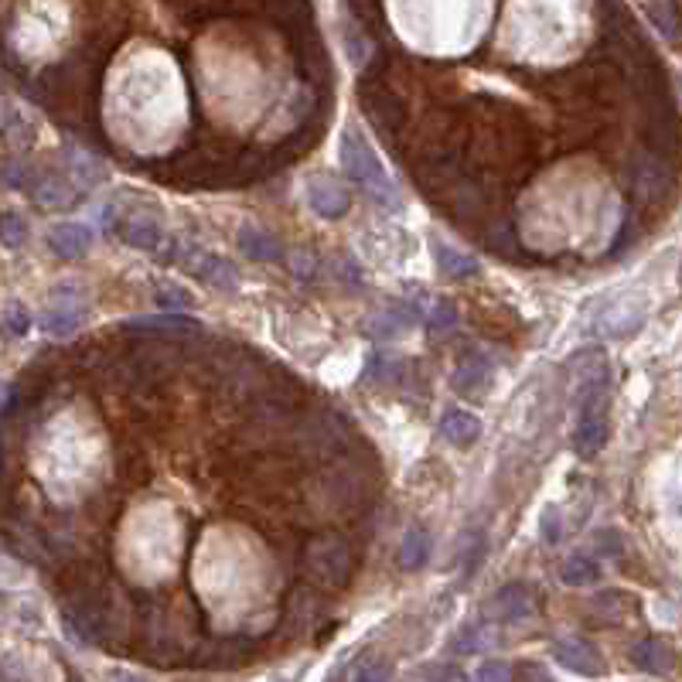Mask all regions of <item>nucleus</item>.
I'll return each mask as SVG.
<instances>
[{
    "instance_id": "nucleus-26",
    "label": "nucleus",
    "mask_w": 682,
    "mask_h": 682,
    "mask_svg": "<svg viewBox=\"0 0 682 682\" xmlns=\"http://www.w3.org/2000/svg\"><path fill=\"white\" fill-rule=\"evenodd\" d=\"M474 682H515V669L505 659H488L474 672Z\"/></svg>"
},
{
    "instance_id": "nucleus-24",
    "label": "nucleus",
    "mask_w": 682,
    "mask_h": 682,
    "mask_svg": "<svg viewBox=\"0 0 682 682\" xmlns=\"http://www.w3.org/2000/svg\"><path fill=\"white\" fill-rule=\"evenodd\" d=\"M0 222H4V226H0V239H4L7 249H18V246L28 243V222H24L18 212L7 209Z\"/></svg>"
},
{
    "instance_id": "nucleus-19",
    "label": "nucleus",
    "mask_w": 682,
    "mask_h": 682,
    "mask_svg": "<svg viewBox=\"0 0 682 682\" xmlns=\"http://www.w3.org/2000/svg\"><path fill=\"white\" fill-rule=\"evenodd\" d=\"M560 577H563V584H567V587H590V584H597V580H601V563H597L594 556H587V553H573V556L563 560Z\"/></svg>"
},
{
    "instance_id": "nucleus-7",
    "label": "nucleus",
    "mask_w": 682,
    "mask_h": 682,
    "mask_svg": "<svg viewBox=\"0 0 682 682\" xmlns=\"http://www.w3.org/2000/svg\"><path fill=\"white\" fill-rule=\"evenodd\" d=\"M553 659L560 662L563 669L577 672V676H584V679L604 676V669H607L604 655L597 652L587 638H560V642L553 645Z\"/></svg>"
},
{
    "instance_id": "nucleus-22",
    "label": "nucleus",
    "mask_w": 682,
    "mask_h": 682,
    "mask_svg": "<svg viewBox=\"0 0 682 682\" xmlns=\"http://www.w3.org/2000/svg\"><path fill=\"white\" fill-rule=\"evenodd\" d=\"M488 246L498 249L502 256H509V260H519V256H522L519 232L512 229V222H498V226L488 232Z\"/></svg>"
},
{
    "instance_id": "nucleus-34",
    "label": "nucleus",
    "mask_w": 682,
    "mask_h": 682,
    "mask_svg": "<svg viewBox=\"0 0 682 682\" xmlns=\"http://www.w3.org/2000/svg\"><path fill=\"white\" fill-rule=\"evenodd\" d=\"M110 682H147V679L137 676V672H113Z\"/></svg>"
},
{
    "instance_id": "nucleus-6",
    "label": "nucleus",
    "mask_w": 682,
    "mask_h": 682,
    "mask_svg": "<svg viewBox=\"0 0 682 682\" xmlns=\"http://www.w3.org/2000/svg\"><path fill=\"white\" fill-rule=\"evenodd\" d=\"M82 318H86V304L72 287H62L52 294V304L41 314V331L52 338H69L79 331Z\"/></svg>"
},
{
    "instance_id": "nucleus-14",
    "label": "nucleus",
    "mask_w": 682,
    "mask_h": 682,
    "mask_svg": "<svg viewBox=\"0 0 682 682\" xmlns=\"http://www.w3.org/2000/svg\"><path fill=\"white\" fill-rule=\"evenodd\" d=\"M239 249L256 263H273V260H284V246L273 232H266L260 226H243L239 229Z\"/></svg>"
},
{
    "instance_id": "nucleus-33",
    "label": "nucleus",
    "mask_w": 682,
    "mask_h": 682,
    "mask_svg": "<svg viewBox=\"0 0 682 682\" xmlns=\"http://www.w3.org/2000/svg\"><path fill=\"white\" fill-rule=\"evenodd\" d=\"M430 679L434 682H468L457 665H437V669H430Z\"/></svg>"
},
{
    "instance_id": "nucleus-32",
    "label": "nucleus",
    "mask_w": 682,
    "mask_h": 682,
    "mask_svg": "<svg viewBox=\"0 0 682 682\" xmlns=\"http://www.w3.org/2000/svg\"><path fill=\"white\" fill-rule=\"evenodd\" d=\"M352 682H389V665L386 662H372L355 676Z\"/></svg>"
},
{
    "instance_id": "nucleus-20",
    "label": "nucleus",
    "mask_w": 682,
    "mask_h": 682,
    "mask_svg": "<svg viewBox=\"0 0 682 682\" xmlns=\"http://www.w3.org/2000/svg\"><path fill=\"white\" fill-rule=\"evenodd\" d=\"M628 604L631 597L621 594V590H604V594H597L590 607H594V618L601 621V625H614V621H621L628 614Z\"/></svg>"
},
{
    "instance_id": "nucleus-1",
    "label": "nucleus",
    "mask_w": 682,
    "mask_h": 682,
    "mask_svg": "<svg viewBox=\"0 0 682 682\" xmlns=\"http://www.w3.org/2000/svg\"><path fill=\"white\" fill-rule=\"evenodd\" d=\"M577 427H573V451L577 457L601 454L604 437H607V365L604 355L584 352L577 355Z\"/></svg>"
},
{
    "instance_id": "nucleus-3",
    "label": "nucleus",
    "mask_w": 682,
    "mask_h": 682,
    "mask_svg": "<svg viewBox=\"0 0 682 682\" xmlns=\"http://www.w3.org/2000/svg\"><path fill=\"white\" fill-rule=\"evenodd\" d=\"M341 168H345V174L355 181V185L369 191L376 205H386V209H393V212L399 209L396 185L389 181V174L382 171L379 157L372 154V147L365 144V137L359 130L341 133Z\"/></svg>"
},
{
    "instance_id": "nucleus-21",
    "label": "nucleus",
    "mask_w": 682,
    "mask_h": 682,
    "mask_svg": "<svg viewBox=\"0 0 682 682\" xmlns=\"http://www.w3.org/2000/svg\"><path fill=\"white\" fill-rule=\"evenodd\" d=\"M485 379H488V362L478 359V355H471V359L461 362V369H457L454 389H457V393H478Z\"/></svg>"
},
{
    "instance_id": "nucleus-17",
    "label": "nucleus",
    "mask_w": 682,
    "mask_h": 682,
    "mask_svg": "<svg viewBox=\"0 0 682 682\" xmlns=\"http://www.w3.org/2000/svg\"><path fill=\"white\" fill-rule=\"evenodd\" d=\"M440 434L457 447H468L481 437V420L468 410H447L440 417Z\"/></svg>"
},
{
    "instance_id": "nucleus-31",
    "label": "nucleus",
    "mask_w": 682,
    "mask_h": 682,
    "mask_svg": "<svg viewBox=\"0 0 682 682\" xmlns=\"http://www.w3.org/2000/svg\"><path fill=\"white\" fill-rule=\"evenodd\" d=\"M157 304L164 307H191V297L178 287H161L157 290Z\"/></svg>"
},
{
    "instance_id": "nucleus-12",
    "label": "nucleus",
    "mask_w": 682,
    "mask_h": 682,
    "mask_svg": "<svg viewBox=\"0 0 682 682\" xmlns=\"http://www.w3.org/2000/svg\"><path fill=\"white\" fill-rule=\"evenodd\" d=\"M48 246H52V253L62 256V260H79V256H86L89 246H93V229L82 226V222H62V226H55L48 232Z\"/></svg>"
},
{
    "instance_id": "nucleus-25",
    "label": "nucleus",
    "mask_w": 682,
    "mask_h": 682,
    "mask_svg": "<svg viewBox=\"0 0 682 682\" xmlns=\"http://www.w3.org/2000/svg\"><path fill=\"white\" fill-rule=\"evenodd\" d=\"M488 642V635H485V628H478V625H468V628H461L457 631V638H454V652L457 655H474V652H481Z\"/></svg>"
},
{
    "instance_id": "nucleus-5",
    "label": "nucleus",
    "mask_w": 682,
    "mask_h": 682,
    "mask_svg": "<svg viewBox=\"0 0 682 682\" xmlns=\"http://www.w3.org/2000/svg\"><path fill=\"white\" fill-rule=\"evenodd\" d=\"M362 110L382 137H396L406 127V103L376 79H362Z\"/></svg>"
},
{
    "instance_id": "nucleus-2",
    "label": "nucleus",
    "mask_w": 682,
    "mask_h": 682,
    "mask_svg": "<svg viewBox=\"0 0 682 682\" xmlns=\"http://www.w3.org/2000/svg\"><path fill=\"white\" fill-rule=\"evenodd\" d=\"M304 570L318 587L341 590L352 584L355 573V546L341 532H318L304 546Z\"/></svg>"
},
{
    "instance_id": "nucleus-16",
    "label": "nucleus",
    "mask_w": 682,
    "mask_h": 682,
    "mask_svg": "<svg viewBox=\"0 0 682 682\" xmlns=\"http://www.w3.org/2000/svg\"><path fill=\"white\" fill-rule=\"evenodd\" d=\"M434 260H437V270L444 273L447 280L478 277V270H481L471 253H461V249H454L447 243H434Z\"/></svg>"
},
{
    "instance_id": "nucleus-11",
    "label": "nucleus",
    "mask_w": 682,
    "mask_h": 682,
    "mask_svg": "<svg viewBox=\"0 0 682 682\" xmlns=\"http://www.w3.org/2000/svg\"><path fill=\"white\" fill-rule=\"evenodd\" d=\"M113 229H116V236L133 249H164V236H161V226H157L154 215H144V212L120 215Z\"/></svg>"
},
{
    "instance_id": "nucleus-30",
    "label": "nucleus",
    "mask_w": 682,
    "mask_h": 682,
    "mask_svg": "<svg viewBox=\"0 0 682 682\" xmlns=\"http://www.w3.org/2000/svg\"><path fill=\"white\" fill-rule=\"evenodd\" d=\"M543 539L546 543H560V509L556 505H546V512H543Z\"/></svg>"
},
{
    "instance_id": "nucleus-4",
    "label": "nucleus",
    "mask_w": 682,
    "mask_h": 682,
    "mask_svg": "<svg viewBox=\"0 0 682 682\" xmlns=\"http://www.w3.org/2000/svg\"><path fill=\"white\" fill-rule=\"evenodd\" d=\"M161 260L168 263H178L181 270L195 273L198 280H205L209 287H219V290H236L239 287V270L232 266L226 256L219 253H209L205 246L198 243H185V239H171L168 243V253L161 256Z\"/></svg>"
},
{
    "instance_id": "nucleus-28",
    "label": "nucleus",
    "mask_w": 682,
    "mask_h": 682,
    "mask_svg": "<svg viewBox=\"0 0 682 682\" xmlns=\"http://www.w3.org/2000/svg\"><path fill=\"white\" fill-rule=\"evenodd\" d=\"M454 324H457L454 301H437L434 311H430V331H434V335H444V331H451Z\"/></svg>"
},
{
    "instance_id": "nucleus-29",
    "label": "nucleus",
    "mask_w": 682,
    "mask_h": 682,
    "mask_svg": "<svg viewBox=\"0 0 682 682\" xmlns=\"http://www.w3.org/2000/svg\"><path fill=\"white\" fill-rule=\"evenodd\" d=\"M515 682H556L550 672H546V665L539 662H519L515 665Z\"/></svg>"
},
{
    "instance_id": "nucleus-18",
    "label": "nucleus",
    "mask_w": 682,
    "mask_h": 682,
    "mask_svg": "<svg viewBox=\"0 0 682 682\" xmlns=\"http://www.w3.org/2000/svg\"><path fill=\"white\" fill-rule=\"evenodd\" d=\"M427 560H430V532L413 526L403 536V543H399V567L417 573L427 567Z\"/></svg>"
},
{
    "instance_id": "nucleus-13",
    "label": "nucleus",
    "mask_w": 682,
    "mask_h": 682,
    "mask_svg": "<svg viewBox=\"0 0 682 682\" xmlns=\"http://www.w3.org/2000/svg\"><path fill=\"white\" fill-rule=\"evenodd\" d=\"M31 198H35L41 209H72L76 205V188L69 185V178L62 171H41Z\"/></svg>"
},
{
    "instance_id": "nucleus-15",
    "label": "nucleus",
    "mask_w": 682,
    "mask_h": 682,
    "mask_svg": "<svg viewBox=\"0 0 682 682\" xmlns=\"http://www.w3.org/2000/svg\"><path fill=\"white\" fill-rule=\"evenodd\" d=\"M631 662L638 665L642 672H652V676H669L676 669V655L669 652V645L659 642V638H645L631 648Z\"/></svg>"
},
{
    "instance_id": "nucleus-27",
    "label": "nucleus",
    "mask_w": 682,
    "mask_h": 682,
    "mask_svg": "<svg viewBox=\"0 0 682 682\" xmlns=\"http://www.w3.org/2000/svg\"><path fill=\"white\" fill-rule=\"evenodd\" d=\"M4 328H7V335H11V338L28 335V328H31L28 307H21L18 301L7 304V307H4Z\"/></svg>"
},
{
    "instance_id": "nucleus-10",
    "label": "nucleus",
    "mask_w": 682,
    "mask_h": 682,
    "mask_svg": "<svg viewBox=\"0 0 682 682\" xmlns=\"http://www.w3.org/2000/svg\"><path fill=\"white\" fill-rule=\"evenodd\" d=\"M307 202L321 219H341L352 209V198H348L345 185H338L335 178H311L307 181Z\"/></svg>"
},
{
    "instance_id": "nucleus-23",
    "label": "nucleus",
    "mask_w": 682,
    "mask_h": 682,
    "mask_svg": "<svg viewBox=\"0 0 682 682\" xmlns=\"http://www.w3.org/2000/svg\"><path fill=\"white\" fill-rule=\"evenodd\" d=\"M648 18L655 21V28H659L665 38H679V14L669 0H652V4H648Z\"/></svg>"
},
{
    "instance_id": "nucleus-8",
    "label": "nucleus",
    "mask_w": 682,
    "mask_h": 682,
    "mask_svg": "<svg viewBox=\"0 0 682 682\" xmlns=\"http://www.w3.org/2000/svg\"><path fill=\"white\" fill-rule=\"evenodd\" d=\"M120 331H137V338H195L202 335V324L191 321V318H181V314H164V318H137V321H127Z\"/></svg>"
},
{
    "instance_id": "nucleus-35",
    "label": "nucleus",
    "mask_w": 682,
    "mask_h": 682,
    "mask_svg": "<svg viewBox=\"0 0 682 682\" xmlns=\"http://www.w3.org/2000/svg\"><path fill=\"white\" fill-rule=\"evenodd\" d=\"M679 277H682V273H679Z\"/></svg>"
},
{
    "instance_id": "nucleus-9",
    "label": "nucleus",
    "mask_w": 682,
    "mask_h": 682,
    "mask_svg": "<svg viewBox=\"0 0 682 682\" xmlns=\"http://www.w3.org/2000/svg\"><path fill=\"white\" fill-rule=\"evenodd\" d=\"M488 614L498 625H522L532 614V594L526 584H509L488 601Z\"/></svg>"
}]
</instances>
